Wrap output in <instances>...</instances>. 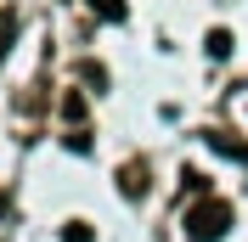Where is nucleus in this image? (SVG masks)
<instances>
[{"label": "nucleus", "instance_id": "4", "mask_svg": "<svg viewBox=\"0 0 248 242\" xmlns=\"http://www.w3.org/2000/svg\"><path fill=\"white\" fill-rule=\"evenodd\" d=\"M62 242H91V226H68V231H62Z\"/></svg>", "mask_w": 248, "mask_h": 242}, {"label": "nucleus", "instance_id": "3", "mask_svg": "<svg viewBox=\"0 0 248 242\" xmlns=\"http://www.w3.org/2000/svg\"><path fill=\"white\" fill-rule=\"evenodd\" d=\"M91 6L108 17V23H124V0H91Z\"/></svg>", "mask_w": 248, "mask_h": 242}, {"label": "nucleus", "instance_id": "2", "mask_svg": "<svg viewBox=\"0 0 248 242\" xmlns=\"http://www.w3.org/2000/svg\"><path fill=\"white\" fill-rule=\"evenodd\" d=\"M209 57H232V34H226V29L209 34Z\"/></svg>", "mask_w": 248, "mask_h": 242}, {"label": "nucleus", "instance_id": "1", "mask_svg": "<svg viewBox=\"0 0 248 242\" xmlns=\"http://www.w3.org/2000/svg\"><path fill=\"white\" fill-rule=\"evenodd\" d=\"M226 226H232V209L226 203H198V209L186 214V237L192 242H220Z\"/></svg>", "mask_w": 248, "mask_h": 242}]
</instances>
